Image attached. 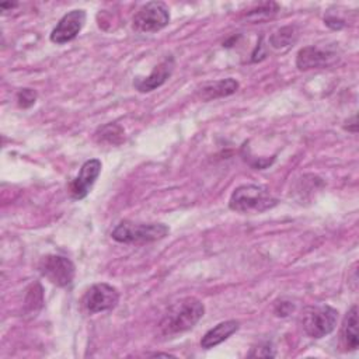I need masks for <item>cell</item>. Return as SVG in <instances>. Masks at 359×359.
I'll use <instances>...</instances> for the list:
<instances>
[{
	"instance_id": "6da1fadb",
	"label": "cell",
	"mask_w": 359,
	"mask_h": 359,
	"mask_svg": "<svg viewBox=\"0 0 359 359\" xmlns=\"http://www.w3.org/2000/svg\"><path fill=\"white\" fill-rule=\"evenodd\" d=\"M205 306L196 297H185L168 307V311L161 318L158 328L164 337L182 334L203 317Z\"/></svg>"
},
{
	"instance_id": "7a4b0ae2",
	"label": "cell",
	"mask_w": 359,
	"mask_h": 359,
	"mask_svg": "<svg viewBox=\"0 0 359 359\" xmlns=\"http://www.w3.org/2000/svg\"><path fill=\"white\" fill-rule=\"evenodd\" d=\"M276 205L278 199L265 187L254 184L237 187L229 199V208L240 213H262Z\"/></svg>"
},
{
	"instance_id": "3957f363",
	"label": "cell",
	"mask_w": 359,
	"mask_h": 359,
	"mask_svg": "<svg viewBox=\"0 0 359 359\" xmlns=\"http://www.w3.org/2000/svg\"><path fill=\"white\" fill-rule=\"evenodd\" d=\"M170 233L168 226L163 223H133L121 222L111 233L118 243H151L164 238Z\"/></svg>"
},
{
	"instance_id": "277c9868",
	"label": "cell",
	"mask_w": 359,
	"mask_h": 359,
	"mask_svg": "<svg viewBox=\"0 0 359 359\" xmlns=\"http://www.w3.org/2000/svg\"><path fill=\"white\" fill-rule=\"evenodd\" d=\"M338 321V311L327 304L309 306L302 316V327L310 338L320 339L331 334Z\"/></svg>"
},
{
	"instance_id": "5b68a950",
	"label": "cell",
	"mask_w": 359,
	"mask_h": 359,
	"mask_svg": "<svg viewBox=\"0 0 359 359\" xmlns=\"http://www.w3.org/2000/svg\"><path fill=\"white\" fill-rule=\"evenodd\" d=\"M132 22L137 32H157L170 22L168 7L161 1L146 3L136 11Z\"/></svg>"
},
{
	"instance_id": "8992f818",
	"label": "cell",
	"mask_w": 359,
	"mask_h": 359,
	"mask_svg": "<svg viewBox=\"0 0 359 359\" xmlns=\"http://www.w3.org/2000/svg\"><path fill=\"white\" fill-rule=\"evenodd\" d=\"M38 269L43 278L56 286H67L74 278V264L62 255L49 254L41 258Z\"/></svg>"
},
{
	"instance_id": "52a82bcc",
	"label": "cell",
	"mask_w": 359,
	"mask_h": 359,
	"mask_svg": "<svg viewBox=\"0 0 359 359\" xmlns=\"http://www.w3.org/2000/svg\"><path fill=\"white\" fill-rule=\"evenodd\" d=\"M119 302L118 290L108 283H94L90 286L81 299V306L86 313L95 314L100 311L112 310Z\"/></svg>"
},
{
	"instance_id": "ba28073f",
	"label": "cell",
	"mask_w": 359,
	"mask_h": 359,
	"mask_svg": "<svg viewBox=\"0 0 359 359\" xmlns=\"http://www.w3.org/2000/svg\"><path fill=\"white\" fill-rule=\"evenodd\" d=\"M86 22V11L84 10H72L67 14H65L56 27L50 32V41L53 43L62 45L66 42L73 41Z\"/></svg>"
},
{
	"instance_id": "9c48e42d",
	"label": "cell",
	"mask_w": 359,
	"mask_h": 359,
	"mask_svg": "<svg viewBox=\"0 0 359 359\" xmlns=\"http://www.w3.org/2000/svg\"><path fill=\"white\" fill-rule=\"evenodd\" d=\"M101 172V161L98 158L87 160L81 168L79 175L70 184V194L74 199H83L88 195L93 188L95 180Z\"/></svg>"
},
{
	"instance_id": "30bf717a",
	"label": "cell",
	"mask_w": 359,
	"mask_h": 359,
	"mask_svg": "<svg viewBox=\"0 0 359 359\" xmlns=\"http://www.w3.org/2000/svg\"><path fill=\"white\" fill-rule=\"evenodd\" d=\"M174 66V59L171 56L165 57L153 69V72L147 77H136L133 81V87L140 93H149L156 90L157 87L163 86L172 74Z\"/></svg>"
},
{
	"instance_id": "8fae6325",
	"label": "cell",
	"mask_w": 359,
	"mask_h": 359,
	"mask_svg": "<svg viewBox=\"0 0 359 359\" xmlns=\"http://www.w3.org/2000/svg\"><path fill=\"white\" fill-rule=\"evenodd\" d=\"M332 53L323 50L317 46H306L302 48L297 52L296 56V66L300 70H309V69H314V67H321L330 63V60L332 59Z\"/></svg>"
},
{
	"instance_id": "7c38bea8",
	"label": "cell",
	"mask_w": 359,
	"mask_h": 359,
	"mask_svg": "<svg viewBox=\"0 0 359 359\" xmlns=\"http://www.w3.org/2000/svg\"><path fill=\"white\" fill-rule=\"evenodd\" d=\"M240 328V323L236 320L222 321L213 328H210L201 339V346L205 349H210L223 341H226L230 335H233Z\"/></svg>"
},
{
	"instance_id": "4fadbf2b",
	"label": "cell",
	"mask_w": 359,
	"mask_h": 359,
	"mask_svg": "<svg viewBox=\"0 0 359 359\" xmlns=\"http://www.w3.org/2000/svg\"><path fill=\"white\" fill-rule=\"evenodd\" d=\"M237 90H238V81L229 77V79H222V80H216V81H210V83L203 84L199 88V95H201L202 100L210 101V100L231 95Z\"/></svg>"
},
{
	"instance_id": "5bb4252c",
	"label": "cell",
	"mask_w": 359,
	"mask_h": 359,
	"mask_svg": "<svg viewBox=\"0 0 359 359\" xmlns=\"http://www.w3.org/2000/svg\"><path fill=\"white\" fill-rule=\"evenodd\" d=\"M342 342L346 349L355 351L358 349V307L352 306L346 313L342 324Z\"/></svg>"
},
{
	"instance_id": "9a60e30c",
	"label": "cell",
	"mask_w": 359,
	"mask_h": 359,
	"mask_svg": "<svg viewBox=\"0 0 359 359\" xmlns=\"http://www.w3.org/2000/svg\"><path fill=\"white\" fill-rule=\"evenodd\" d=\"M123 137V129L118 123H107L104 126H100L95 132V140L98 143L119 144Z\"/></svg>"
},
{
	"instance_id": "2e32d148",
	"label": "cell",
	"mask_w": 359,
	"mask_h": 359,
	"mask_svg": "<svg viewBox=\"0 0 359 359\" xmlns=\"http://www.w3.org/2000/svg\"><path fill=\"white\" fill-rule=\"evenodd\" d=\"M296 39V31L294 27H283L278 31H275L271 36H269V43L279 49V48H286L289 46L292 42H294Z\"/></svg>"
},
{
	"instance_id": "e0dca14e",
	"label": "cell",
	"mask_w": 359,
	"mask_h": 359,
	"mask_svg": "<svg viewBox=\"0 0 359 359\" xmlns=\"http://www.w3.org/2000/svg\"><path fill=\"white\" fill-rule=\"evenodd\" d=\"M36 101V93L32 88H22L17 93V102L21 108H29Z\"/></svg>"
},
{
	"instance_id": "ac0fdd59",
	"label": "cell",
	"mask_w": 359,
	"mask_h": 359,
	"mask_svg": "<svg viewBox=\"0 0 359 359\" xmlns=\"http://www.w3.org/2000/svg\"><path fill=\"white\" fill-rule=\"evenodd\" d=\"M294 310V304L290 302H280L275 304V314L278 317H286Z\"/></svg>"
},
{
	"instance_id": "d6986e66",
	"label": "cell",
	"mask_w": 359,
	"mask_h": 359,
	"mask_svg": "<svg viewBox=\"0 0 359 359\" xmlns=\"http://www.w3.org/2000/svg\"><path fill=\"white\" fill-rule=\"evenodd\" d=\"M276 353L273 351V348L271 346V344H265L261 345L259 348H255V352H251L250 356H264V358H273Z\"/></svg>"
},
{
	"instance_id": "ffe728a7",
	"label": "cell",
	"mask_w": 359,
	"mask_h": 359,
	"mask_svg": "<svg viewBox=\"0 0 359 359\" xmlns=\"http://www.w3.org/2000/svg\"><path fill=\"white\" fill-rule=\"evenodd\" d=\"M324 22H325L330 28H332V29H341V28L345 25L342 20H339V18H337V17H334V15H327V17L324 18Z\"/></svg>"
},
{
	"instance_id": "44dd1931",
	"label": "cell",
	"mask_w": 359,
	"mask_h": 359,
	"mask_svg": "<svg viewBox=\"0 0 359 359\" xmlns=\"http://www.w3.org/2000/svg\"><path fill=\"white\" fill-rule=\"evenodd\" d=\"M346 123H349L348 126H345V128H346V129H348L349 132H353V133H355V132L358 130V122H356V115H353V116L351 118V121H348Z\"/></svg>"
},
{
	"instance_id": "7402d4cb",
	"label": "cell",
	"mask_w": 359,
	"mask_h": 359,
	"mask_svg": "<svg viewBox=\"0 0 359 359\" xmlns=\"http://www.w3.org/2000/svg\"><path fill=\"white\" fill-rule=\"evenodd\" d=\"M151 356H172L170 353H161V352H157V353H153Z\"/></svg>"
}]
</instances>
